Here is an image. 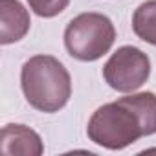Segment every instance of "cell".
Listing matches in <instances>:
<instances>
[{"instance_id": "obj_1", "label": "cell", "mask_w": 156, "mask_h": 156, "mask_svg": "<svg viewBox=\"0 0 156 156\" xmlns=\"http://www.w3.org/2000/svg\"><path fill=\"white\" fill-rule=\"evenodd\" d=\"M156 134V94L130 92L112 103H105L90 116L87 136L92 143L123 151L140 138Z\"/></svg>"}, {"instance_id": "obj_2", "label": "cell", "mask_w": 156, "mask_h": 156, "mask_svg": "<svg viewBox=\"0 0 156 156\" xmlns=\"http://www.w3.org/2000/svg\"><path fill=\"white\" fill-rule=\"evenodd\" d=\"M20 88L30 107L53 114L64 108L72 98V77L57 57L41 53L22 64Z\"/></svg>"}, {"instance_id": "obj_3", "label": "cell", "mask_w": 156, "mask_h": 156, "mask_svg": "<svg viewBox=\"0 0 156 156\" xmlns=\"http://www.w3.org/2000/svg\"><path fill=\"white\" fill-rule=\"evenodd\" d=\"M64 48L68 55L81 62H94L107 55L116 42L114 22L98 11L73 17L64 28Z\"/></svg>"}, {"instance_id": "obj_5", "label": "cell", "mask_w": 156, "mask_h": 156, "mask_svg": "<svg viewBox=\"0 0 156 156\" xmlns=\"http://www.w3.org/2000/svg\"><path fill=\"white\" fill-rule=\"evenodd\" d=\"M0 151L4 156H41L44 152V141L28 125L8 123L0 132Z\"/></svg>"}, {"instance_id": "obj_6", "label": "cell", "mask_w": 156, "mask_h": 156, "mask_svg": "<svg viewBox=\"0 0 156 156\" xmlns=\"http://www.w3.org/2000/svg\"><path fill=\"white\" fill-rule=\"evenodd\" d=\"M31 26L30 11L19 0H0V44L9 46L22 41Z\"/></svg>"}, {"instance_id": "obj_8", "label": "cell", "mask_w": 156, "mask_h": 156, "mask_svg": "<svg viewBox=\"0 0 156 156\" xmlns=\"http://www.w3.org/2000/svg\"><path fill=\"white\" fill-rule=\"evenodd\" d=\"M30 9L41 17V19H53L57 15H61L68 4H70V0H26Z\"/></svg>"}, {"instance_id": "obj_4", "label": "cell", "mask_w": 156, "mask_h": 156, "mask_svg": "<svg viewBox=\"0 0 156 156\" xmlns=\"http://www.w3.org/2000/svg\"><path fill=\"white\" fill-rule=\"evenodd\" d=\"M151 75V59L149 55L136 46L118 48L103 66L105 83L121 94H130L141 88Z\"/></svg>"}, {"instance_id": "obj_7", "label": "cell", "mask_w": 156, "mask_h": 156, "mask_svg": "<svg viewBox=\"0 0 156 156\" xmlns=\"http://www.w3.org/2000/svg\"><path fill=\"white\" fill-rule=\"evenodd\" d=\"M132 31L143 42L156 46V0H147L134 9Z\"/></svg>"}]
</instances>
